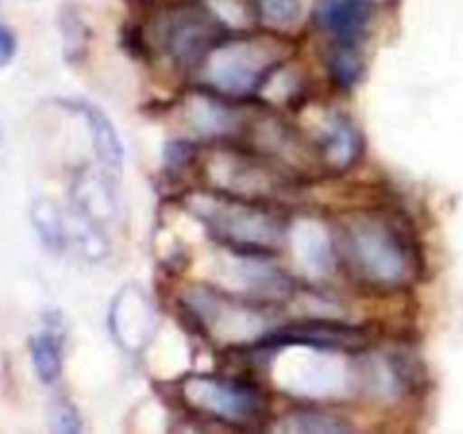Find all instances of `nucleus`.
<instances>
[{
	"label": "nucleus",
	"instance_id": "nucleus-1",
	"mask_svg": "<svg viewBox=\"0 0 463 434\" xmlns=\"http://www.w3.org/2000/svg\"><path fill=\"white\" fill-rule=\"evenodd\" d=\"M335 244L348 276L375 292L407 288L419 271V253L410 233L384 211H355L342 217Z\"/></svg>",
	"mask_w": 463,
	"mask_h": 434
},
{
	"label": "nucleus",
	"instance_id": "nucleus-2",
	"mask_svg": "<svg viewBox=\"0 0 463 434\" xmlns=\"http://www.w3.org/2000/svg\"><path fill=\"white\" fill-rule=\"evenodd\" d=\"M185 208L229 251L274 258L288 242L289 222L271 206V202L235 197L206 188L185 194Z\"/></svg>",
	"mask_w": 463,
	"mask_h": 434
},
{
	"label": "nucleus",
	"instance_id": "nucleus-3",
	"mask_svg": "<svg viewBox=\"0 0 463 434\" xmlns=\"http://www.w3.org/2000/svg\"><path fill=\"white\" fill-rule=\"evenodd\" d=\"M288 61V50L269 36L226 34L194 66L197 86L226 99H244L262 90Z\"/></svg>",
	"mask_w": 463,
	"mask_h": 434
},
{
	"label": "nucleus",
	"instance_id": "nucleus-4",
	"mask_svg": "<svg viewBox=\"0 0 463 434\" xmlns=\"http://www.w3.org/2000/svg\"><path fill=\"white\" fill-rule=\"evenodd\" d=\"M181 303L203 335L222 339L231 346H240V344L258 346L274 330L267 315L269 306L233 297L226 289L199 285V288H190L181 297Z\"/></svg>",
	"mask_w": 463,
	"mask_h": 434
},
{
	"label": "nucleus",
	"instance_id": "nucleus-5",
	"mask_svg": "<svg viewBox=\"0 0 463 434\" xmlns=\"http://www.w3.org/2000/svg\"><path fill=\"white\" fill-rule=\"evenodd\" d=\"M217 145L220 147L202 161L213 190L258 202H274L276 194L292 184L289 172L258 149L235 143Z\"/></svg>",
	"mask_w": 463,
	"mask_h": 434
},
{
	"label": "nucleus",
	"instance_id": "nucleus-6",
	"mask_svg": "<svg viewBox=\"0 0 463 434\" xmlns=\"http://www.w3.org/2000/svg\"><path fill=\"white\" fill-rule=\"evenodd\" d=\"M179 401L193 414L244 428L265 419L267 396L253 382L224 375L194 373L181 380Z\"/></svg>",
	"mask_w": 463,
	"mask_h": 434
},
{
	"label": "nucleus",
	"instance_id": "nucleus-7",
	"mask_svg": "<svg viewBox=\"0 0 463 434\" xmlns=\"http://www.w3.org/2000/svg\"><path fill=\"white\" fill-rule=\"evenodd\" d=\"M158 18V45L181 66L194 68L199 59L226 36L220 18L203 5H176Z\"/></svg>",
	"mask_w": 463,
	"mask_h": 434
},
{
	"label": "nucleus",
	"instance_id": "nucleus-8",
	"mask_svg": "<svg viewBox=\"0 0 463 434\" xmlns=\"http://www.w3.org/2000/svg\"><path fill=\"white\" fill-rule=\"evenodd\" d=\"M158 315L152 298L136 285L122 288L109 310V328L125 351L138 353L156 333Z\"/></svg>",
	"mask_w": 463,
	"mask_h": 434
},
{
	"label": "nucleus",
	"instance_id": "nucleus-9",
	"mask_svg": "<svg viewBox=\"0 0 463 434\" xmlns=\"http://www.w3.org/2000/svg\"><path fill=\"white\" fill-rule=\"evenodd\" d=\"M378 3L375 0H317L312 23L333 43H362L369 34Z\"/></svg>",
	"mask_w": 463,
	"mask_h": 434
},
{
	"label": "nucleus",
	"instance_id": "nucleus-10",
	"mask_svg": "<svg viewBox=\"0 0 463 434\" xmlns=\"http://www.w3.org/2000/svg\"><path fill=\"white\" fill-rule=\"evenodd\" d=\"M317 147H319L321 165L333 172H346L362 158L364 138L351 118L344 113H335L326 122V129Z\"/></svg>",
	"mask_w": 463,
	"mask_h": 434
},
{
	"label": "nucleus",
	"instance_id": "nucleus-11",
	"mask_svg": "<svg viewBox=\"0 0 463 434\" xmlns=\"http://www.w3.org/2000/svg\"><path fill=\"white\" fill-rule=\"evenodd\" d=\"M61 107L68 111L77 113L86 120V127L93 138V149L98 154V161L102 163L104 170L111 175H118L122 170V161H125V149H122V140L118 136L116 127H113L111 118L95 104L86 102V99H59Z\"/></svg>",
	"mask_w": 463,
	"mask_h": 434
},
{
	"label": "nucleus",
	"instance_id": "nucleus-12",
	"mask_svg": "<svg viewBox=\"0 0 463 434\" xmlns=\"http://www.w3.org/2000/svg\"><path fill=\"white\" fill-rule=\"evenodd\" d=\"M285 244L292 247V253L301 265L310 267L315 274H328L337 260L335 233L321 229L317 222H289Z\"/></svg>",
	"mask_w": 463,
	"mask_h": 434
},
{
	"label": "nucleus",
	"instance_id": "nucleus-13",
	"mask_svg": "<svg viewBox=\"0 0 463 434\" xmlns=\"http://www.w3.org/2000/svg\"><path fill=\"white\" fill-rule=\"evenodd\" d=\"M109 175L111 172L104 167L102 170L86 167L75 176V184H72V202H75L77 212L93 224L113 220L116 215L118 202Z\"/></svg>",
	"mask_w": 463,
	"mask_h": 434
},
{
	"label": "nucleus",
	"instance_id": "nucleus-14",
	"mask_svg": "<svg viewBox=\"0 0 463 434\" xmlns=\"http://www.w3.org/2000/svg\"><path fill=\"white\" fill-rule=\"evenodd\" d=\"M276 429L289 434H351L355 432V425L344 414L317 410V407H301L285 414Z\"/></svg>",
	"mask_w": 463,
	"mask_h": 434
},
{
	"label": "nucleus",
	"instance_id": "nucleus-15",
	"mask_svg": "<svg viewBox=\"0 0 463 434\" xmlns=\"http://www.w3.org/2000/svg\"><path fill=\"white\" fill-rule=\"evenodd\" d=\"M326 71L333 84L342 90L355 89L366 71L360 43H333L326 54Z\"/></svg>",
	"mask_w": 463,
	"mask_h": 434
},
{
	"label": "nucleus",
	"instance_id": "nucleus-16",
	"mask_svg": "<svg viewBox=\"0 0 463 434\" xmlns=\"http://www.w3.org/2000/svg\"><path fill=\"white\" fill-rule=\"evenodd\" d=\"M30 217H32V226L39 233V240L50 249V251L59 253L68 247V235L66 229V217H63L61 208L48 197H39L34 199L30 208Z\"/></svg>",
	"mask_w": 463,
	"mask_h": 434
},
{
	"label": "nucleus",
	"instance_id": "nucleus-17",
	"mask_svg": "<svg viewBox=\"0 0 463 434\" xmlns=\"http://www.w3.org/2000/svg\"><path fill=\"white\" fill-rule=\"evenodd\" d=\"M30 360L36 378L43 384H54L63 373L61 337L54 330L30 337Z\"/></svg>",
	"mask_w": 463,
	"mask_h": 434
},
{
	"label": "nucleus",
	"instance_id": "nucleus-18",
	"mask_svg": "<svg viewBox=\"0 0 463 434\" xmlns=\"http://www.w3.org/2000/svg\"><path fill=\"white\" fill-rule=\"evenodd\" d=\"M251 16L271 34H285L301 18L298 0H251Z\"/></svg>",
	"mask_w": 463,
	"mask_h": 434
},
{
	"label": "nucleus",
	"instance_id": "nucleus-19",
	"mask_svg": "<svg viewBox=\"0 0 463 434\" xmlns=\"http://www.w3.org/2000/svg\"><path fill=\"white\" fill-rule=\"evenodd\" d=\"M50 428L61 434L81 432L84 423H81L80 410L71 401H66V398L52 402V407H50Z\"/></svg>",
	"mask_w": 463,
	"mask_h": 434
},
{
	"label": "nucleus",
	"instance_id": "nucleus-20",
	"mask_svg": "<svg viewBox=\"0 0 463 434\" xmlns=\"http://www.w3.org/2000/svg\"><path fill=\"white\" fill-rule=\"evenodd\" d=\"M18 50L16 34L12 32V27H7L5 23H0V68L7 66L14 61Z\"/></svg>",
	"mask_w": 463,
	"mask_h": 434
}]
</instances>
